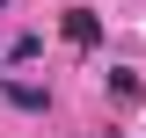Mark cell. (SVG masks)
Wrapping results in <instances>:
<instances>
[{"label": "cell", "mask_w": 146, "mask_h": 138, "mask_svg": "<svg viewBox=\"0 0 146 138\" xmlns=\"http://www.w3.org/2000/svg\"><path fill=\"white\" fill-rule=\"evenodd\" d=\"M58 29H66V44H80V51H95V44H102V22H95L88 7H66V22H58Z\"/></svg>", "instance_id": "1"}, {"label": "cell", "mask_w": 146, "mask_h": 138, "mask_svg": "<svg viewBox=\"0 0 146 138\" xmlns=\"http://www.w3.org/2000/svg\"><path fill=\"white\" fill-rule=\"evenodd\" d=\"M110 95H117V102H139L146 87H139V73H131V66H110Z\"/></svg>", "instance_id": "3"}, {"label": "cell", "mask_w": 146, "mask_h": 138, "mask_svg": "<svg viewBox=\"0 0 146 138\" xmlns=\"http://www.w3.org/2000/svg\"><path fill=\"white\" fill-rule=\"evenodd\" d=\"M0 95H7V102H15V109H29V116H36V109H44V102H51L44 87H29V80H7V73H0Z\"/></svg>", "instance_id": "2"}]
</instances>
